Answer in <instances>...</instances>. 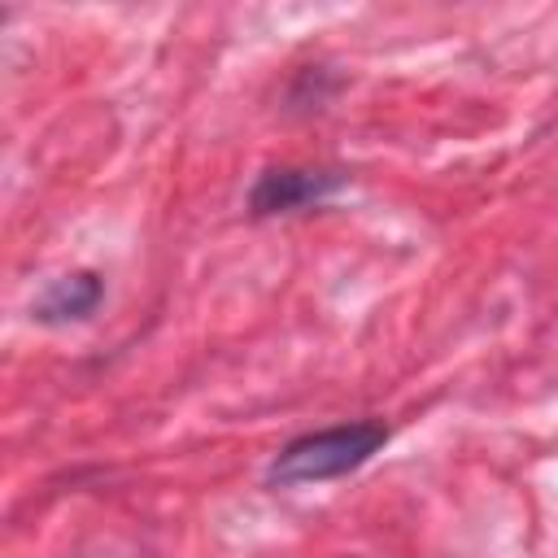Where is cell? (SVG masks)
Wrapping results in <instances>:
<instances>
[{
	"label": "cell",
	"mask_w": 558,
	"mask_h": 558,
	"mask_svg": "<svg viewBox=\"0 0 558 558\" xmlns=\"http://www.w3.org/2000/svg\"><path fill=\"white\" fill-rule=\"evenodd\" d=\"M100 301H105V279L96 270H65L39 288V296L31 301V318L44 327H70V323H87L100 310Z\"/></svg>",
	"instance_id": "3957f363"
},
{
	"label": "cell",
	"mask_w": 558,
	"mask_h": 558,
	"mask_svg": "<svg viewBox=\"0 0 558 558\" xmlns=\"http://www.w3.org/2000/svg\"><path fill=\"white\" fill-rule=\"evenodd\" d=\"M388 436L392 432L379 418H349V423H336V427L305 432L270 458L266 480L279 484V488H296V484H323V480L353 475L357 466H366L388 445Z\"/></svg>",
	"instance_id": "6da1fadb"
},
{
	"label": "cell",
	"mask_w": 558,
	"mask_h": 558,
	"mask_svg": "<svg viewBox=\"0 0 558 558\" xmlns=\"http://www.w3.org/2000/svg\"><path fill=\"white\" fill-rule=\"evenodd\" d=\"M349 187V174L336 166H266L248 187V218H279L327 205Z\"/></svg>",
	"instance_id": "7a4b0ae2"
}]
</instances>
